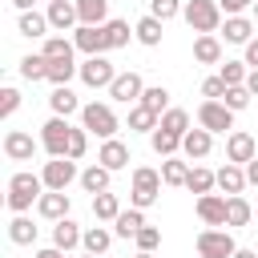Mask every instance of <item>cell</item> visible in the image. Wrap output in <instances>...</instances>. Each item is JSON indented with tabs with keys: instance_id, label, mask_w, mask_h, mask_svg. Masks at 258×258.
<instances>
[{
	"instance_id": "1",
	"label": "cell",
	"mask_w": 258,
	"mask_h": 258,
	"mask_svg": "<svg viewBox=\"0 0 258 258\" xmlns=\"http://www.w3.org/2000/svg\"><path fill=\"white\" fill-rule=\"evenodd\" d=\"M40 194H44L40 173H12L8 177V210L12 214H24L32 202H40Z\"/></svg>"
},
{
	"instance_id": "2",
	"label": "cell",
	"mask_w": 258,
	"mask_h": 258,
	"mask_svg": "<svg viewBox=\"0 0 258 258\" xmlns=\"http://www.w3.org/2000/svg\"><path fill=\"white\" fill-rule=\"evenodd\" d=\"M69 141H73V125L69 117H48L40 125V149L48 157H69Z\"/></svg>"
},
{
	"instance_id": "3",
	"label": "cell",
	"mask_w": 258,
	"mask_h": 258,
	"mask_svg": "<svg viewBox=\"0 0 258 258\" xmlns=\"http://www.w3.org/2000/svg\"><path fill=\"white\" fill-rule=\"evenodd\" d=\"M161 173L157 169H149V165H141V169H133V185H129V202H133V210H145V206H153L157 202V194H161Z\"/></svg>"
},
{
	"instance_id": "4",
	"label": "cell",
	"mask_w": 258,
	"mask_h": 258,
	"mask_svg": "<svg viewBox=\"0 0 258 258\" xmlns=\"http://www.w3.org/2000/svg\"><path fill=\"white\" fill-rule=\"evenodd\" d=\"M181 16H185V24H189L198 36H210V32H218V24H222V8H218V0H189Z\"/></svg>"
},
{
	"instance_id": "5",
	"label": "cell",
	"mask_w": 258,
	"mask_h": 258,
	"mask_svg": "<svg viewBox=\"0 0 258 258\" xmlns=\"http://www.w3.org/2000/svg\"><path fill=\"white\" fill-rule=\"evenodd\" d=\"M81 129H89V133H97V137H113L117 133V113L109 109V105H97V101H89L85 109H81Z\"/></svg>"
},
{
	"instance_id": "6",
	"label": "cell",
	"mask_w": 258,
	"mask_h": 258,
	"mask_svg": "<svg viewBox=\"0 0 258 258\" xmlns=\"http://www.w3.org/2000/svg\"><path fill=\"white\" fill-rule=\"evenodd\" d=\"M40 177H44V189H60V194H64L73 181H81L77 161H69V157H52V161H44Z\"/></svg>"
},
{
	"instance_id": "7",
	"label": "cell",
	"mask_w": 258,
	"mask_h": 258,
	"mask_svg": "<svg viewBox=\"0 0 258 258\" xmlns=\"http://www.w3.org/2000/svg\"><path fill=\"white\" fill-rule=\"evenodd\" d=\"M73 44H77L85 56H105V52H109L105 24H77V32H73Z\"/></svg>"
},
{
	"instance_id": "8",
	"label": "cell",
	"mask_w": 258,
	"mask_h": 258,
	"mask_svg": "<svg viewBox=\"0 0 258 258\" xmlns=\"http://www.w3.org/2000/svg\"><path fill=\"white\" fill-rule=\"evenodd\" d=\"M234 238H230V230H202L198 234V254L202 258H234Z\"/></svg>"
},
{
	"instance_id": "9",
	"label": "cell",
	"mask_w": 258,
	"mask_h": 258,
	"mask_svg": "<svg viewBox=\"0 0 258 258\" xmlns=\"http://www.w3.org/2000/svg\"><path fill=\"white\" fill-rule=\"evenodd\" d=\"M198 125L210 129V133H226V129H234V113H230L222 101H206V105L198 109Z\"/></svg>"
},
{
	"instance_id": "10",
	"label": "cell",
	"mask_w": 258,
	"mask_h": 258,
	"mask_svg": "<svg viewBox=\"0 0 258 258\" xmlns=\"http://www.w3.org/2000/svg\"><path fill=\"white\" fill-rule=\"evenodd\" d=\"M81 81H85L89 89H109V85L117 81V73H113V64H109L105 56H89V60L81 64Z\"/></svg>"
},
{
	"instance_id": "11",
	"label": "cell",
	"mask_w": 258,
	"mask_h": 258,
	"mask_svg": "<svg viewBox=\"0 0 258 258\" xmlns=\"http://www.w3.org/2000/svg\"><path fill=\"white\" fill-rule=\"evenodd\" d=\"M226 157H230L234 165H250V161L258 157V145H254V137H250L246 129H234V133L226 137Z\"/></svg>"
},
{
	"instance_id": "12",
	"label": "cell",
	"mask_w": 258,
	"mask_h": 258,
	"mask_svg": "<svg viewBox=\"0 0 258 258\" xmlns=\"http://www.w3.org/2000/svg\"><path fill=\"white\" fill-rule=\"evenodd\" d=\"M141 93H145V85H141V77H137V73H117V81L109 85V97H113V101H121V105L141 101Z\"/></svg>"
},
{
	"instance_id": "13",
	"label": "cell",
	"mask_w": 258,
	"mask_h": 258,
	"mask_svg": "<svg viewBox=\"0 0 258 258\" xmlns=\"http://www.w3.org/2000/svg\"><path fill=\"white\" fill-rule=\"evenodd\" d=\"M4 153H8V161H32V153H36L32 133H24V129H8V133H4Z\"/></svg>"
},
{
	"instance_id": "14",
	"label": "cell",
	"mask_w": 258,
	"mask_h": 258,
	"mask_svg": "<svg viewBox=\"0 0 258 258\" xmlns=\"http://www.w3.org/2000/svg\"><path fill=\"white\" fill-rule=\"evenodd\" d=\"M36 214H40V218H48V222L69 218V194H60V189H44V194H40V202H36Z\"/></svg>"
},
{
	"instance_id": "15",
	"label": "cell",
	"mask_w": 258,
	"mask_h": 258,
	"mask_svg": "<svg viewBox=\"0 0 258 258\" xmlns=\"http://www.w3.org/2000/svg\"><path fill=\"white\" fill-rule=\"evenodd\" d=\"M97 161H101L105 169H113V173H117V169H125V165H129L133 157H129V145H125V141H117V137H109V141L101 145V153H97Z\"/></svg>"
},
{
	"instance_id": "16",
	"label": "cell",
	"mask_w": 258,
	"mask_h": 258,
	"mask_svg": "<svg viewBox=\"0 0 258 258\" xmlns=\"http://www.w3.org/2000/svg\"><path fill=\"white\" fill-rule=\"evenodd\" d=\"M210 145H214V133H210V129H189V133L181 137V153H185L189 161H202V157L210 153Z\"/></svg>"
},
{
	"instance_id": "17",
	"label": "cell",
	"mask_w": 258,
	"mask_h": 258,
	"mask_svg": "<svg viewBox=\"0 0 258 258\" xmlns=\"http://www.w3.org/2000/svg\"><path fill=\"white\" fill-rule=\"evenodd\" d=\"M218 189H222L226 198H238V194L246 189V169L234 165V161H226V165L218 169Z\"/></svg>"
},
{
	"instance_id": "18",
	"label": "cell",
	"mask_w": 258,
	"mask_h": 258,
	"mask_svg": "<svg viewBox=\"0 0 258 258\" xmlns=\"http://www.w3.org/2000/svg\"><path fill=\"white\" fill-rule=\"evenodd\" d=\"M44 16H48V24H52V28H60V32H64V28H73V24L81 20L73 0H48V12H44Z\"/></svg>"
},
{
	"instance_id": "19",
	"label": "cell",
	"mask_w": 258,
	"mask_h": 258,
	"mask_svg": "<svg viewBox=\"0 0 258 258\" xmlns=\"http://www.w3.org/2000/svg\"><path fill=\"white\" fill-rule=\"evenodd\" d=\"M198 218L206 226H226V198H218V194L198 198Z\"/></svg>"
},
{
	"instance_id": "20",
	"label": "cell",
	"mask_w": 258,
	"mask_h": 258,
	"mask_svg": "<svg viewBox=\"0 0 258 258\" xmlns=\"http://www.w3.org/2000/svg\"><path fill=\"white\" fill-rule=\"evenodd\" d=\"M81 238H85V230H81L73 218H60V222L52 226V246H56V250H73V246H81Z\"/></svg>"
},
{
	"instance_id": "21",
	"label": "cell",
	"mask_w": 258,
	"mask_h": 258,
	"mask_svg": "<svg viewBox=\"0 0 258 258\" xmlns=\"http://www.w3.org/2000/svg\"><path fill=\"white\" fill-rule=\"evenodd\" d=\"M222 36H226L230 44H250V40H254V20H246V16H226Z\"/></svg>"
},
{
	"instance_id": "22",
	"label": "cell",
	"mask_w": 258,
	"mask_h": 258,
	"mask_svg": "<svg viewBox=\"0 0 258 258\" xmlns=\"http://www.w3.org/2000/svg\"><path fill=\"white\" fill-rule=\"evenodd\" d=\"M48 109H52V117H69V113H77V109H85V105H81L77 93L64 85V89H52V93H48Z\"/></svg>"
},
{
	"instance_id": "23",
	"label": "cell",
	"mask_w": 258,
	"mask_h": 258,
	"mask_svg": "<svg viewBox=\"0 0 258 258\" xmlns=\"http://www.w3.org/2000/svg\"><path fill=\"white\" fill-rule=\"evenodd\" d=\"M109 173H113V169H105L101 161H97V165H89V169L81 173V189H85V194H93V198H97V194H105V189H109Z\"/></svg>"
},
{
	"instance_id": "24",
	"label": "cell",
	"mask_w": 258,
	"mask_h": 258,
	"mask_svg": "<svg viewBox=\"0 0 258 258\" xmlns=\"http://www.w3.org/2000/svg\"><path fill=\"white\" fill-rule=\"evenodd\" d=\"M161 28H165V24H161L157 16H141V20L133 24V36H137L145 48H153V44H161Z\"/></svg>"
},
{
	"instance_id": "25",
	"label": "cell",
	"mask_w": 258,
	"mask_h": 258,
	"mask_svg": "<svg viewBox=\"0 0 258 258\" xmlns=\"http://www.w3.org/2000/svg\"><path fill=\"white\" fill-rule=\"evenodd\" d=\"M194 60H202V64H218L222 60V40L210 32V36H198L194 40Z\"/></svg>"
},
{
	"instance_id": "26",
	"label": "cell",
	"mask_w": 258,
	"mask_h": 258,
	"mask_svg": "<svg viewBox=\"0 0 258 258\" xmlns=\"http://www.w3.org/2000/svg\"><path fill=\"white\" fill-rule=\"evenodd\" d=\"M189 169H194L189 161L165 157V161H161V181H165V185H185V181H189Z\"/></svg>"
},
{
	"instance_id": "27",
	"label": "cell",
	"mask_w": 258,
	"mask_h": 258,
	"mask_svg": "<svg viewBox=\"0 0 258 258\" xmlns=\"http://www.w3.org/2000/svg\"><path fill=\"white\" fill-rule=\"evenodd\" d=\"M81 246H85V254H97V258H101V254L113 246V234H109L105 226H89L85 238H81Z\"/></svg>"
},
{
	"instance_id": "28",
	"label": "cell",
	"mask_w": 258,
	"mask_h": 258,
	"mask_svg": "<svg viewBox=\"0 0 258 258\" xmlns=\"http://www.w3.org/2000/svg\"><path fill=\"white\" fill-rule=\"evenodd\" d=\"M73 52H77L73 40H64V36H44V48H40L44 60H73Z\"/></svg>"
},
{
	"instance_id": "29",
	"label": "cell",
	"mask_w": 258,
	"mask_h": 258,
	"mask_svg": "<svg viewBox=\"0 0 258 258\" xmlns=\"http://www.w3.org/2000/svg\"><path fill=\"white\" fill-rule=\"evenodd\" d=\"M157 125H161V117H157L153 109H145V105H133V109H129V129H133V133H153Z\"/></svg>"
},
{
	"instance_id": "30",
	"label": "cell",
	"mask_w": 258,
	"mask_h": 258,
	"mask_svg": "<svg viewBox=\"0 0 258 258\" xmlns=\"http://www.w3.org/2000/svg\"><path fill=\"white\" fill-rule=\"evenodd\" d=\"M214 185H218V173H214V169H206V165H194V169H189V181H185V189H194L198 198H206Z\"/></svg>"
},
{
	"instance_id": "31",
	"label": "cell",
	"mask_w": 258,
	"mask_h": 258,
	"mask_svg": "<svg viewBox=\"0 0 258 258\" xmlns=\"http://www.w3.org/2000/svg\"><path fill=\"white\" fill-rule=\"evenodd\" d=\"M93 214H97V222H117L121 218V202H117V194H97L93 198Z\"/></svg>"
},
{
	"instance_id": "32",
	"label": "cell",
	"mask_w": 258,
	"mask_h": 258,
	"mask_svg": "<svg viewBox=\"0 0 258 258\" xmlns=\"http://www.w3.org/2000/svg\"><path fill=\"white\" fill-rule=\"evenodd\" d=\"M254 218V206L238 194V198H226V226H246Z\"/></svg>"
},
{
	"instance_id": "33",
	"label": "cell",
	"mask_w": 258,
	"mask_h": 258,
	"mask_svg": "<svg viewBox=\"0 0 258 258\" xmlns=\"http://www.w3.org/2000/svg\"><path fill=\"white\" fill-rule=\"evenodd\" d=\"M8 238H12L16 246H32V242H36V226H32V218L16 214V218L8 222Z\"/></svg>"
},
{
	"instance_id": "34",
	"label": "cell",
	"mask_w": 258,
	"mask_h": 258,
	"mask_svg": "<svg viewBox=\"0 0 258 258\" xmlns=\"http://www.w3.org/2000/svg\"><path fill=\"white\" fill-rule=\"evenodd\" d=\"M73 4H77V16H81V24H105L109 0H73Z\"/></svg>"
},
{
	"instance_id": "35",
	"label": "cell",
	"mask_w": 258,
	"mask_h": 258,
	"mask_svg": "<svg viewBox=\"0 0 258 258\" xmlns=\"http://www.w3.org/2000/svg\"><path fill=\"white\" fill-rule=\"evenodd\" d=\"M157 129H165V133H173V137H185V133H189V113H185V109H165Z\"/></svg>"
},
{
	"instance_id": "36",
	"label": "cell",
	"mask_w": 258,
	"mask_h": 258,
	"mask_svg": "<svg viewBox=\"0 0 258 258\" xmlns=\"http://www.w3.org/2000/svg\"><path fill=\"white\" fill-rule=\"evenodd\" d=\"M48 16H40V12H20V36H48Z\"/></svg>"
},
{
	"instance_id": "37",
	"label": "cell",
	"mask_w": 258,
	"mask_h": 258,
	"mask_svg": "<svg viewBox=\"0 0 258 258\" xmlns=\"http://www.w3.org/2000/svg\"><path fill=\"white\" fill-rule=\"evenodd\" d=\"M73 77H81V64H73V60H48V81L56 89H64Z\"/></svg>"
},
{
	"instance_id": "38",
	"label": "cell",
	"mask_w": 258,
	"mask_h": 258,
	"mask_svg": "<svg viewBox=\"0 0 258 258\" xmlns=\"http://www.w3.org/2000/svg\"><path fill=\"white\" fill-rule=\"evenodd\" d=\"M137 105H145V109H153V113L161 117V113L169 109V89H165V85H149V89L141 93V101H137Z\"/></svg>"
},
{
	"instance_id": "39",
	"label": "cell",
	"mask_w": 258,
	"mask_h": 258,
	"mask_svg": "<svg viewBox=\"0 0 258 258\" xmlns=\"http://www.w3.org/2000/svg\"><path fill=\"white\" fill-rule=\"evenodd\" d=\"M113 226H117V238H137V230L145 226V214L141 210H121V218Z\"/></svg>"
},
{
	"instance_id": "40",
	"label": "cell",
	"mask_w": 258,
	"mask_h": 258,
	"mask_svg": "<svg viewBox=\"0 0 258 258\" xmlns=\"http://www.w3.org/2000/svg\"><path fill=\"white\" fill-rule=\"evenodd\" d=\"M149 145H153V153L173 157V153L181 149V137H173V133H165V129H153V133H149Z\"/></svg>"
},
{
	"instance_id": "41",
	"label": "cell",
	"mask_w": 258,
	"mask_h": 258,
	"mask_svg": "<svg viewBox=\"0 0 258 258\" xmlns=\"http://www.w3.org/2000/svg\"><path fill=\"white\" fill-rule=\"evenodd\" d=\"M105 36H109V48H125L129 44V20H105Z\"/></svg>"
},
{
	"instance_id": "42",
	"label": "cell",
	"mask_w": 258,
	"mask_h": 258,
	"mask_svg": "<svg viewBox=\"0 0 258 258\" xmlns=\"http://www.w3.org/2000/svg\"><path fill=\"white\" fill-rule=\"evenodd\" d=\"M20 77L24 81H48V60L44 56H24L20 60Z\"/></svg>"
},
{
	"instance_id": "43",
	"label": "cell",
	"mask_w": 258,
	"mask_h": 258,
	"mask_svg": "<svg viewBox=\"0 0 258 258\" xmlns=\"http://www.w3.org/2000/svg\"><path fill=\"white\" fill-rule=\"evenodd\" d=\"M250 101H254V93H250L246 85H234V89H226V97H222V105H226L230 113H242Z\"/></svg>"
},
{
	"instance_id": "44",
	"label": "cell",
	"mask_w": 258,
	"mask_h": 258,
	"mask_svg": "<svg viewBox=\"0 0 258 258\" xmlns=\"http://www.w3.org/2000/svg\"><path fill=\"white\" fill-rule=\"evenodd\" d=\"M218 77H222V81L234 89V85H246V77H250V73H246V60H226Z\"/></svg>"
},
{
	"instance_id": "45",
	"label": "cell",
	"mask_w": 258,
	"mask_h": 258,
	"mask_svg": "<svg viewBox=\"0 0 258 258\" xmlns=\"http://www.w3.org/2000/svg\"><path fill=\"white\" fill-rule=\"evenodd\" d=\"M177 12H185V8H181V0H149V16H157L161 24H165V20H173Z\"/></svg>"
},
{
	"instance_id": "46",
	"label": "cell",
	"mask_w": 258,
	"mask_h": 258,
	"mask_svg": "<svg viewBox=\"0 0 258 258\" xmlns=\"http://www.w3.org/2000/svg\"><path fill=\"white\" fill-rule=\"evenodd\" d=\"M133 242H137V250H145V254H153V250L161 246V230H157V226H141Z\"/></svg>"
},
{
	"instance_id": "47",
	"label": "cell",
	"mask_w": 258,
	"mask_h": 258,
	"mask_svg": "<svg viewBox=\"0 0 258 258\" xmlns=\"http://www.w3.org/2000/svg\"><path fill=\"white\" fill-rule=\"evenodd\" d=\"M226 89H230V85H226L222 77H206V81H202V97H206V101H222Z\"/></svg>"
},
{
	"instance_id": "48",
	"label": "cell",
	"mask_w": 258,
	"mask_h": 258,
	"mask_svg": "<svg viewBox=\"0 0 258 258\" xmlns=\"http://www.w3.org/2000/svg\"><path fill=\"white\" fill-rule=\"evenodd\" d=\"M89 149V129H73V141H69V161H81Z\"/></svg>"
},
{
	"instance_id": "49",
	"label": "cell",
	"mask_w": 258,
	"mask_h": 258,
	"mask_svg": "<svg viewBox=\"0 0 258 258\" xmlns=\"http://www.w3.org/2000/svg\"><path fill=\"white\" fill-rule=\"evenodd\" d=\"M20 109V93L16 89H0V117H12Z\"/></svg>"
},
{
	"instance_id": "50",
	"label": "cell",
	"mask_w": 258,
	"mask_h": 258,
	"mask_svg": "<svg viewBox=\"0 0 258 258\" xmlns=\"http://www.w3.org/2000/svg\"><path fill=\"white\" fill-rule=\"evenodd\" d=\"M218 8L226 16H242V8H254V0H218Z\"/></svg>"
},
{
	"instance_id": "51",
	"label": "cell",
	"mask_w": 258,
	"mask_h": 258,
	"mask_svg": "<svg viewBox=\"0 0 258 258\" xmlns=\"http://www.w3.org/2000/svg\"><path fill=\"white\" fill-rule=\"evenodd\" d=\"M246 64H250V69H258V36L246 44Z\"/></svg>"
},
{
	"instance_id": "52",
	"label": "cell",
	"mask_w": 258,
	"mask_h": 258,
	"mask_svg": "<svg viewBox=\"0 0 258 258\" xmlns=\"http://www.w3.org/2000/svg\"><path fill=\"white\" fill-rule=\"evenodd\" d=\"M246 181H250V185H258V157L246 165Z\"/></svg>"
},
{
	"instance_id": "53",
	"label": "cell",
	"mask_w": 258,
	"mask_h": 258,
	"mask_svg": "<svg viewBox=\"0 0 258 258\" xmlns=\"http://www.w3.org/2000/svg\"><path fill=\"white\" fill-rule=\"evenodd\" d=\"M246 89L258 97V69H250V77H246Z\"/></svg>"
},
{
	"instance_id": "54",
	"label": "cell",
	"mask_w": 258,
	"mask_h": 258,
	"mask_svg": "<svg viewBox=\"0 0 258 258\" xmlns=\"http://www.w3.org/2000/svg\"><path fill=\"white\" fill-rule=\"evenodd\" d=\"M64 250H56V246H48V250H36V258H60Z\"/></svg>"
},
{
	"instance_id": "55",
	"label": "cell",
	"mask_w": 258,
	"mask_h": 258,
	"mask_svg": "<svg viewBox=\"0 0 258 258\" xmlns=\"http://www.w3.org/2000/svg\"><path fill=\"white\" fill-rule=\"evenodd\" d=\"M12 4H16L20 12H32V4H36V0H12Z\"/></svg>"
},
{
	"instance_id": "56",
	"label": "cell",
	"mask_w": 258,
	"mask_h": 258,
	"mask_svg": "<svg viewBox=\"0 0 258 258\" xmlns=\"http://www.w3.org/2000/svg\"><path fill=\"white\" fill-rule=\"evenodd\" d=\"M234 258H258V254H254V250H242V246H238V250H234Z\"/></svg>"
},
{
	"instance_id": "57",
	"label": "cell",
	"mask_w": 258,
	"mask_h": 258,
	"mask_svg": "<svg viewBox=\"0 0 258 258\" xmlns=\"http://www.w3.org/2000/svg\"><path fill=\"white\" fill-rule=\"evenodd\" d=\"M133 258H153V254H145V250H137V254H133Z\"/></svg>"
},
{
	"instance_id": "58",
	"label": "cell",
	"mask_w": 258,
	"mask_h": 258,
	"mask_svg": "<svg viewBox=\"0 0 258 258\" xmlns=\"http://www.w3.org/2000/svg\"><path fill=\"white\" fill-rule=\"evenodd\" d=\"M254 20H258V0H254Z\"/></svg>"
},
{
	"instance_id": "59",
	"label": "cell",
	"mask_w": 258,
	"mask_h": 258,
	"mask_svg": "<svg viewBox=\"0 0 258 258\" xmlns=\"http://www.w3.org/2000/svg\"><path fill=\"white\" fill-rule=\"evenodd\" d=\"M77 258H97V254H77Z\"/></svg>"
}]
</instances>
